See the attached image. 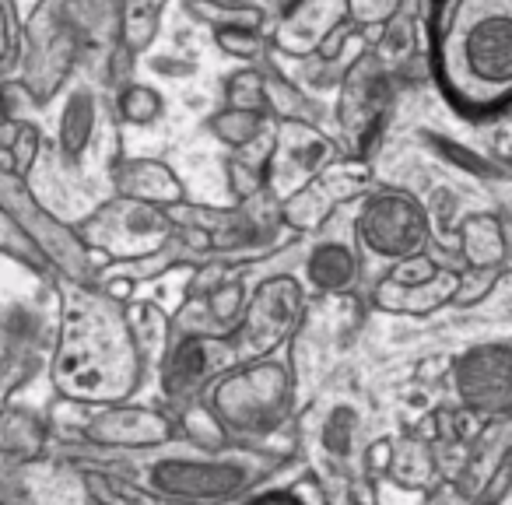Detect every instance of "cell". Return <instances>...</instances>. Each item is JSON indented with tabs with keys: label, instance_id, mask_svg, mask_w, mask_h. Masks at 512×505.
Returning a JSON list of instances; mask_svg holds the SVG:
<instances>
[{
	"label": "cell",
	"instance_id": "obj_1",
	"mask_svg": "<svg viewBox=\"0 0 512 505\" xmlns=\"http://www.w3.org/2000/svg\"><path fill=\"white\" fill-rule=\"evenodd\" d=\"M435 71L467 113L512 102V0H439Z\"/></svg>",
	"mask_w": 512,
	"mask_h": 505
},
{
	"label": "cell",
	"instance_id": "obj_2",
	"mask_svg": "<svg viewBox=\"0 0 512 505\" xmlns=\"http://www.w3.org/2000/svg\"><path fill=\"white\" fill-rule=\"evenodd\" d=\"M463 400L484 411H512V355L509 351H477L460 369Z\"/></svg>",
	"mask_w": 512,
	"mask_h": 505
},
{
	"label": "cell",
	"instance_id": "obj_3",
	"mask_svg": "<svg viewBox=\"0 0 512 505\" xmlns=\"http://www.w3.org/2000/svg\"><path fill=\"white\" fill-rule=\"evenodd\" d=\"M246 477L235 467H186V463H165L155 470V484L179 495H225L235 491Z\"/></svg>",
	"mask_w": 512,
	"mask_h": 505
},
{
	"label": "cell",
	"instance_id": "obj_4",
	"mask_svg": "<svg viewBox=\"0 0 512 505\" xmlns=\"http://www.w3.org/2000/svg\"><path fill=\"white\" fill-rule=\"evenodd\" d=\"M313 274L320 285H344L351 274V264H348V257H344V249H323L313 264Z\"/></svg>",
	"mask_w": 512,
	"mask_h": 505
},
{
	"label": "cell",
	"instance_id": "obj_5",
	"mask_svg": "<svg viewBox=\"0 0 512 505\" xmlns=\"http://www.w3.org/2000/svg\"><path fill=\"white\" fill-rule=\"evenodd\" d=\"M428 274H432V267H428L425 260H414L411 267H404V271H400V281H404V285H418V281H425Z\"/></svg>",
	"mask_w": 512,
	"mask_h": 505
},
{
	"label": "cell",
	"instance_id": "obj_6",
	"mask_svg": "<svg viewBox=\"0 0 512 505\" xmlns=\"http://www.w3.org/2000/svg\"><path fill=\"white\" fill-rule=\"evenodd\" d=\"M253 505H295L292 498H285V495H267V498H260V502H253Z\"/></svg>",
	"mask_w": 512,
	"mask_h": 505
}]
</instances>
